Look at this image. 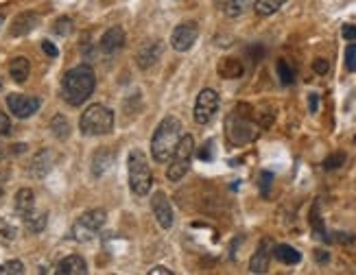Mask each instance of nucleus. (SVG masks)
I'll use <instances>...</instances> for the list:
<instances>
[{"instance_id": "4", "label": "nucleus", "mask_w": 356, "mask_h": 275, "mask_svg": "<svg viewBox=\"0 0 356 275\" xmlns=\"http://www.w3.org/2000/svg\"><path fill=\"white\" fill-rule=\"evenodd\" d=\"M127 171H129V188L138 197H147L153 183L151 166L147 156L140 149H134L127 158Z\"/></svg>"}, {"instance_id": "7", "label": "nucleus", "mask_w": 356, "mask_h": 275, "mask_svg": "<svg viewBox=\"0 0 356 275\" xmlns=\"http://www.w3.org/2000/svg\"><path fill=\"white\" fill-rule=\"evenodd\" d=\"M105 221H107V212L105 210H88V212H83L72 225V238L76 242L92 240L101 232V227L105 225Z\"/></svg>"}, {"instance_id": "38", "label": "nucleus", "mask_w": 356, "mask_h": 275, "mask_svg": "<svg viewBox=\"0 0 356 275\" xmlns=\"http://www.w3.org/2000/svg\"><path fill=\"white\" fill-rule=\"evenodd\" d=\"M42 51L49 55V57H57L59 55V51H57V46L53 44V42H42Z\"/></svg>"}, {"instance_id": "36", "label": "nucleus", "mask_w": 356, "mask_h": 275, "mask_svg": "<svg viewBox=\"0 0 356 275\" xmlns=\"http://www.w3.org/2000/svg\"><path fill=\"white\" fill-rule=\"evenodd\" d=\"M313 70L317 72V74H326L328 70H330V64L326 59H315L313 61Z\"/></svg>"}, {"instance_id": "14", "label": "nucleus", "mask_w": 356, "mask_h": 275, "mask_svg": "<svg viewBox=\"0 0 356 275\" xmlns=\"http://www.w3.org/2000/svg\"><path fill=\"white\" fill-rule=\"evenodd\" d=\"M38 24H40V15L33 13V11H24V13H20L18 18L11 22L9 33L13 38H22V35H29Z\"/></svg>"}, {"instance_id": "26", "label": "nucleus", "mask_w": 356, "mask_h": 275, "mask_svg": "<svg viewBox=\"0 0 356 275\" xmlns=\"http://www.w3.org/2000/svg\"><path fill=\"white\" fill-rule=\"evenodd\" d=\"M286 3V0H256V13L262 15V18H267V15H273L275 11H280V7Z\"/></svg>"}, {"instance_id": "39", "label": "nucleus", "mask_w": 356, "mask_h": 275, "mask_svg": "<svg viewBox=\"0 0 356 275\" xmlns=\"http://www.w3.org/2000/svg\"><path fill=\"white\" fill-rule=\"evenodd\" d=\"M308 105H311V112L315 114L317 107H319V97L317 94H311V97H308Z\"/></svg>"}, {"instance_id": "17", "label": "nucleus", "mask_w": 356, "mask_h": 275, "mask_svg": "<svg viewBox=\"0 0 356 275\" xmlns=\"http://www.w3.org/2000/svg\"><path fill=\"white\" fill-rule=\"evenodd\" d=\"M57 273L59 275H86L88 273V265H86V260L81 256H66L61 262L57 265Z\"/></svg>"}, {"instance_id": "29", "label": "nucleus", "mask_w": 356, "mask_h": 275, "mask_svg": "<svg viewBox=\"0 0 356 275\" xmlns=\"http://www.w3.org/2000/svg\"><path fill=\"white\" fill-rule=\"evenodd\" d=\"M346 164V153L339 151V153H332V156H328L326 160H323V168L326 171H337V168H341Z\"/></svg>"}, {"instance_id": "8", "label": "nucleus", "mask_w": 356, "mask_h": 275, "mask_svg": "<svg viewBox=\"0 0 356 275\" xmlns=\"http://www.w3.org/2000/svg\"><path fill=\"white\" fill-rule=\"evenodd\" d=\"M216 110H219V94L212 90V88H204L197 94V101H195V122L199 125H208V122L214 118Z\"/></svg>"}, {"instance_id": "23", "label": "nucleus", "mask_w": 356, "mask_h": 275, "mask_svg": "<svg viewBox=\"0 0 356 275\" xmlns=\"http://www.w3.org/2000/svg\"><path fill=\"white\" fill-rule=\"evenodd\" d=\"M24 227L29 229V232H33V234H40L42 229L46 227V214L44 212H35V210H31L29 214H24Z\"/></svg>"}, {"instance_id": "37", "label": "nucleus", "mask_w": 356, "mask_h": 275, "mask_svg": "<svg viewBox=\"0 0 356 275\" xmlns=\"http://www.w3.org/2000/svg\"><path fill=\"white\" fill-rule=\"evenodd\" d=\"M341 35H343L346 40L354 42V40H356V24H343V28H341Z\"/></svg>"}, {"instance_id": "10", "label": "nucleus", "mask_w": 356, "mask_h": 275, "mask_svg": "<svg viewBox=\"0 0 356 275\" xmlns=\"http://www.w3.org/2000/svg\"><path fill=\"white\" fill-rule=\"evenodd\" d=\"M42 101L38 97L29 94H9L7 97V107L15 118H31L40 110Z\"/></svg>"}, {"instance_id": "34", "label": "nucleus", "mask_w": 356, "mask_h": 275, "mask_svg": "<svg viewBox=\"0 0 356 275\" xmlns=\"http://www.w3.org/2000/svg\"><path fill=\"white\" fill-rule=\"evenodd\" d=\"M5 273L20 275V273H24V265L20 262V260H11V262H7V265H5Z\"/></svg>"}, {"instance_id": "45", "label": "nucleus", "mask_w": 356, "mask_h": 275, "mask_svg": "<svg viewBox=\"0 0 356 275\" xmlns=\"http://www.w3.org/2000/svg\"><path fill=\"white\" fill-rule=\"evenodd\" d=\"M5 24V15L3 13H0V26H3Z\"/></svg>"}, {"instance_id": "5", "label": "nucleus", "mask_w": 356, "mask_h": 275, "mask_svg": "<svg viewBox=\"0 0 356 275\" xmlns=\"http://www.w3.org/2000/svg\"><path fill=\"white\" fill-rule=\"evenodd\" d=\"M79 129L83 135H107L114 129V112L105 105H90L79 118Z\"/></svg>"}, {"instance_id": "12", "label": "nucleus", "mask_w": 356, "mask_h": 275, "mask_svg": "<svg viewBox=\"0 0 356 275\" xmlns=\"http://www.w3.org/2000/svg\"><path fill=\"white\" fill-rule=\"evenodd\" d=\"M151 210L156 214V219L160 223L162 229H171L173 223H175V217H173V206L168 201V197L164 192H156L151 197Z\"/></svg>"}, {"instance_id": "46", "label": "nucleus", "mask_w": 356, "mask_h": 275, "mask_svg": "<svg viewBox=\"0 0 356 275\" xmlns=\"http://www.w3.org/2000/svg\"><path fill=\"white\" fill-rule=\"evenodd\" d=\"M0 199H3V186H0Z\"/></svg>"}, {"instance_id": "42", "label": "nucleus", "mask_w": 356, "mask_h": 275, "mask_svg": "<svg viewBox=\"0 0 356 275\" xmlns=\"http://www.w3.org/2000/svg\"><path fill=\"white\" fill-rule=\"evenodd\" d=\"M337 240H341V242H352V240H354V236H346V234H339V236H337Z\"/></svg>"}, {"instance_id": "41", "label": "nucleus", "mask_w": 356, "mask_h": 275, "mask_svg": "<svg viewBox=\"0 0 356 275\" xmlns=\"http://www.w3.org/2000/svg\"><path fill=\"white\" fill-rule=\"evenodd\" d=\"M315 256H317V260H319V262H328V258H330V256H328L326 251H321V249H319V251H315Z\"/></svg>"}, {"instance_id": "11", "label": "nucleus", "mask_w": 356, "mask_h": 275, "mask_svg": "<svg viewBox=\"0 0 356 275\" xmlns=\"http://www.w3.org/2000/svg\"><path fill=\"white\" fill-rule=\"evenodd\" d=\"M162 53H164V42L162 40H149V42H145L140 46V49H138L136 64L140 66L143 70H149L162 59Z\"/></svg>"}, {"instance_id": "30", "label": "nucleus", "mask_w": 356, "mask_h": 275, "mask_svg": "<svg viewBox=\"0 0 356 275\" xmlns=\"http://www.w3.org/2000/svg\"><path fill=\"white\" fill-rule=\"evenodd\" d=\"M72 20L70 18H59L57 22H55V26H53V31L57 35H70L72 33Z\"/></svg>"}, {"instance_id": "43", "label": "nucleus", "mask_w": 356, "mask_h": 275, "mask_svg": "<svg viewBox=\"0 0 356 275\" xmlns=\"http://www.w3.org/2000/svg\"><path fill=\"white\" fill-rule=\"evenodd\" d=\"M24 149H26V144H15L13 153H24Z\"/></svg>"}, {"instance_id": "18", "label": "nucleus", "mask_w": 356, "mask_h": 275, "mask_svg": "<svg viewBox=\"0 0 356 275\" xmlns=\"http://www.w3.org/2000/svg\"><path fill=\"white\" fill-rule=\"evenodd\" d=\"M114 164V151L110 149H99L95 156H92V175L103 177Z\"/></svg>"}, {"instance_id": "2", "label": "nucleus", "mask_w": 356, "mask_h": 275, "mask_svg": "<svg viewBox=\"0 0 356 275\" xmlns=\"http://www.w3.org/2000/svg\"><path fill=\"white\" fill-rule=\"evenodd\" d=\"M181 138V122L175 116H166L158 125L156 133L151 138V156L156 162L164 164L173 158L177 142Z\"/></svg>"}, {"instance_id": "28", "label": "nucleus", "mask_w": 356, "mask_h": 275, "mask_svg": "<svg viewBox=\"0 0 356 275\" xmlns=\"http://www.w3.org/2000/svg\"><path fill=\"white\" fill-rule=\"evenodd\" d=\"M275 70H277V76H280V81H282L284 85H291L293 79H296V74H293V68L289 66V61H286V59H280V61H277Z\"/></svg>"}, {"instance_id": "13", "label": "nucleus", "mask_w": 356, "mask_h": 275, "mask_svg": "<svg viewBox=\"0 0 356 275\" xmlns=\"http://www.w3.org/2000/svg\"><path fill=\"white\" fill-rule=\"evenodd\" d=\"M122 46H125V31H122L120 26H110L105 31V33L101 35L99 40V49L101 53L105 55H114L118 53Z\"/></svg>"}, {"instance_id": "22", "label": "nucleus", "mask_w": 356, "mask_h": 275, "mask_svg": "<svg viewBox=\"0 0 356 275\" xmlns=\"http://www.w3.org/2000/svg\"><path fill=\"white\" fill-rule=\"evenodd\" d=\"M271 251L282 265H298L302 260V253L296 247H291V244H277V247L271 249Z\"/></svg>"}, {"instance_id": "9", "label": "nucleus", "mask_w": 356, "mask_h": 275, "mask_svg": "<svg viewBox=\"0 0 356 275\" xmlns=\"http://www.w3.org/2000/svg\"><path fill=\"white\" fill-rule=\"evenodd\" d=\"M199 38V24L197 22H181L173 28V33H171V46H173V51L177 53H186V51H191L195 42Z\"/></svg>"}, {"instance_id": "47", "label": "nucleus", "mask_w": 356, "mask_h": 275, "mask_svg": "<svg viewBox=\"0 0 356 275\" xmlns=\"http://www.w3.org/2000/svg\"><path fill=\"white\" fill-rule=\"evenodd\" d=\"M0 90H3V79H0Z\"/></svg>"}, {"instance_id": "33", "label": "nucleus", "mask_w": 356, "mask_h": 275, "mask_svg": "<svg viewBox=\"0 0 356 275\" xmlns=\"http://www.w3.org/2000/svg\"><path fill=\"white\" fill-rule=\"evenodd\" d=\"M271 183H273V175L269 171H262L260 173V190H262V194H265V197H269Z\"/></svg>"}, {"instance_id": "27", "label": "nucleus", "mask_w": 356, "mask_h": 275, "mask_svg": "<svg viewBox=\"0 0 356 275\" xmlns=\"http://www.w3.org/2000/svg\"><path fill=\"white\" fill-rule=\"evenodd\" d=\"M311 225H313V229H315L317 238H321L323 242H330V240H332V238L328 236V232H326V227H323V221H321V214H319V206H317V203H315L313 210H311Z\"/></svg>"}, {"instance_id": "15", "label": "nucleus", "mask_w": 356, "mask_h": 275, "mask_svg": "<svg viewBox=\"0 0 356 275\" xmlns=\"http://www.w3.org/2000/svg\"><path fill=\"white\" fill-rule=\"evenodd\" d=\"M53 162H55V158H53V153L49 151V149H42L38 156L31 160V164H29V173H31V177H35V179H42V177H46L51 173V168H53Z\"/></svg>"}, {"instance_id": "25", "label": "nucleus", "mask_w": 356, "mask_h": 275, "mask_svg": "<svg viewBox=\"0 0 356 275\" xmlns=\"http://www.w3.org/2000/svg\"><path fill=\"white\" fill-rule=\"evenodd\" d=\"M51 133L57 138V140H66V138L70 135V122L61 114L53 116V120H51Z\"/></svg>"}, {"instance_id": "31", "label": "nucleus", "mask_w": 356, "mask_h": 275, "mask_svg": "<svg viewBox=\"0 0 356 275\" xmlns=\"http://www.w3.org/2000/svg\"><path fill=\"white\" fill-rule=\"evenodd\" d=\"M197 156H199V160H201V162H210V160L214 158V142H212V140H208L204 147L199 149Z\"/></svg>"}, {"instance_id": "19", "label": "nucleus", "mask_w": 356, "mask_h": 275, "mask_svg": "<svg viewBox=\"0 0 356 275\" xmlns=\"http://www.w3.org/2000/svg\"><path fill=\"white\" fill-rule=\"evenodd\" d=\"M216 72H219V76H223V79H238V76H243V64L236 57H225L219 61Z\"/></svg>"}, {"instance_id": "48", "label": "nucleus", "mask_w": 356, "mask_h": 275, "mask_svg": "<svg viewBox=\"0 0 356 275\" xmlns=\"http://www.w3.org/2000/svg\"><path fill=\"white\" fill-rule=\"evenodd\" d=\"M354 142H356V138H354Z\"/></svg>"}, {"instance_id": "44", "label": "nucleus", "mask_w": 356, "mask_h": 275, "mask_svg": "<svg viewBox=\"0 0 356 275\" xmlns=\"http://www.w3.org/2000/svg\"><path fill=\"white\" fill-rule=\"evenodd\" d=\"M5 156H7V151H5L3 147H0V162H3V160H5Z\"/></svg>"}, {"instance_id": "16", "label": "nucleus", "mask_w": 356, "mask_h": 275, "mask_svg": "<svg viewBox=\"0 0 356 275\" xmlns=\"http://www.w3.org/2000/svg\"><path fill=\"white\" fill-rule=\"evenodd\" d=\"M269 260H271V242L265 238L260 242V247H258V251L252 256V260H250V271L252 273H267V269H269Z\"/></svg>"}, {"instance_id": "40", "label": "nucleus", "mask_w": 356, "mask_h": 275, "mask_svg": "<svg viewBox=\"0 0 356 275\" xmlns=\"http://www.w3.org/2000/svg\"><path fill=\"white\" fill-rule=\"evenodd\" d=\"M173 271L171 269H166V267H153L151 269V275H171Z\"/></svg>"}, {"instance_id": "21", "label": "nucleus", "mask_w": 356, "mask_h": 275, "mask_svg": "<svg viewBox=\"0 0 356 275\" xmlns=\"http://www.w3.org/2000/svg\"><path fill=\"white\" fill-rule=\"evenodd\" d=\"M31 210H35V194L31 188H22L15 192V212L20 214V217H24V214H29Z\"/></svg>"}, {"instance_id": "20", "label": "nucleus", "mask_w": 356, "mask_h": 275, "mask_svg": "<svg viewBox=\"0 0 356 275\" xmlns=\"http://www.w3.org/2000/svg\"><path fill=\"white\" fill-rule=\"evenodd\" d=\"M9 74L15 83H24L31 74V64L26 57H13L11 64H9Z\"/></svg>"}, {"instance_id": "6", "label": "nucleus", "mask_w": 356, "mask_h": 275, "mask_svg": "<svg viewBox=\"0 0 356 275\" xmlns=\"http://www.w3.org/2000/svg\"><path fill=\"white\" fill-rule=\"evenodd\" d=\"M193 156H195V138L186 133L179 138L177 149L171 158V164H168V171H166L168 181H179L186 173H188Z\"/></svg>"}, {"instance_id": "24", "label": "nucleus", "mask_w": 356, "mask_h": 275, "mask_svg": "<svg viewBox=\"0 0 356 275\" xmlns=\"http://www.w3.org/2000/svg\"><path fill=\"white\" fill-rule=\"evenodd\" d=\"M214 5L219 9H223V13L227 15V18H236V15H241L245 11L247 0H214Z\"/></svg>"}, {"instance_id": "3", "label": "nucleus", "mask_w": 356, "mask_h": 275, "mask_svg": "<svg viewBox=\"0 0 356 275\" xmlns=\"http://www.w3.org/2000/svg\"><path fill=\"white\" fill-rule=\"evenodd\" d=\"M252 107L250 105H236L225 120V135L232 144L243 147L256 138V122L252 120Z\"/></svg>"}, {"instance_id": "32", "label": "nucleus", "mask_w": 356, "mask_h": 275, "mask_svg": "<svg viewBox=\"0 0 356 275\" xmlns=\"http://www.w3.org/2000/svg\"><path fill=\"white\" fill-rule=\"evenodd\" d=\"M346 66L350 72H356V44H350L346 51Z\"/></svg>"}, {"instance_id": "35", "label": "nucleus", "mask_w": 356, "mask_h": 275, "mask_svg": "<svg viewBox=\"0 0 356 275\" xmlns=\"http://www.w3.org/2000/svg\"><path fill=\"white\" fill-rule=\"evenodd\" d=\"M11 133V120L5 112H0V135H9Z\"/></svg>"}, {"instance_id": "1", "label": "nucleus", "mask_w": 356, "mask_h": 275, "mask_svg": "<svg viewBox=\"0 0 356 275\" xmlns=\"http://www.w3.org/2000/svg\"><path fill=\"white\" fill-rule=\"evenodd\" d=\"M95 85H97L95 70L86 64L76 66L64 74V81H61V99L72 107H79L92 97Z\"/></svg>"}]
</instances>
